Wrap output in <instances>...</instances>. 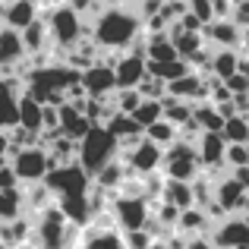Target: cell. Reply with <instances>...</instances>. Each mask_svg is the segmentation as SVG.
<instances>
[{"instance_id":"1","label":"cell","mask_w":249,"mask_h":249,"mask_svg":"<svg viewBox=\"0 0 249 249\" xmlns=\"http://www.w3.org/2000/svg\"><path fill=\"white\" fill-rule=\"evenodd\" d=\"M44 186L51 189L54 196V205L67 214L73 224H89V186H91V177L76 164H54L44 177Z\"/></svg>"},{"instance_id":"2","label":"cell","mask_w":249,"mask_h":249,"mask_svg":"<svg viewBox=\"0 0 249 249\" xmlns=\"http://www.w3.org/2000/svg\"><path fill=\"white\" fill-rule=\"evenodd\" d=\"M89 22H91L89 35L101 51H126L129 44L142 35V19H139V13L129 6V0L104 6Z\"/></svg>"},{"instance_id":"3","label":"cell","mask_w":249,"mask_h":249,"mask_svg":"<svg viewBox=\"0 0 249 249\" xmlns=\"http://www.w3.org/2000/svg\"><path fill=\"white\" fill-rule=\"evenodd\" d=\"M79 70H73L70 63H41V67L25 73V95H32L41 104H63L67 91L73 85H79Z\"/></svg>"},{"instance_id":"4","label":"cell","mask_w":249,"mask_h":249,"mask_svg":"<svg viewBox=\"0 0 249 249\" xmlns=\"http://www.w3.org/2000/svg\"><path fill=\"white\" fill-rule=\"evenodd\" d=\"M79 231L82 224H73L57 205H48L35 214L32 237L38 249H76L79 246Z\"/></svg>"},{"instance_id":"5","label":"cell","mask_w":249,"mask_h":249,"mask_svg":"<svg viewBox=\"0 0 249 249\" xmlns=\"http://www.w3.org/2000/svg\"><path fill=\"white\" fill-rule=\"evenodd\" d=\"M120 155V142L104 123H91V129L79 139L76 145V164H79L89 177H95L107 161H114Z\"/></svg>"},{"instance_id":"6","label":"cell","mask_w":249,"mask_h":249,"mask_svg":"<svg viewBox=\"0 0 249 249\" xmlns=\"http://www.w3.org/2000/svg\"><path fill=\"white\" fill-rule=\"evenodd\" d=\"M44 19H48L51 41H54V48H60V51H70L82 35H89V32H91V22L82 16V13H76L70 3L54 6Z\"/></svg>"},{"instance_id":"7","label":"cell","mask_w":249,"mask_h":249,"mask_svg":"<svg viewBox=\"0 0 249 249\" xmlns=\"http://www.w3.org/2000/svg\"><path fill=\"white\" fill-rule=\"evenodd\" d=\"M10 167L16 174L19 186H29V183H41L48 177V170L54 167V161H51L44 145H13Z\"/></svg>"},{"instance_id":"8","label":"cell","mask_w":249,"mask_h":249,"mask_svg":"<svg viewBox=\"0 0 249 249\" xmlns=\"http://www.w3.org/2000/svg\"><path fill=\"white\" fill-rule=\"evenodd\" d=\"M161 170H164V177H170V180H186V183H193L196 177L202 174L196 142H193V139H183V136H180V139H174V142L164 148Z\"/></svg>"},{"instance_id":"9","label":"cell","mask_w":249,"mask_h":249,"mask_svg":"<svg viewBox=\"0 0 249 249\" xmlns=\"http://www.w3.org/2000/svg\"><path fill=\"white\" fill-rule=\"evenodd\" d=\"M110 214H114L117 231H139L148 224L152 208H148V196H129V193H114L110 196Z\"/></svg>"},{"instance_id":"10","label":"cell","mask_w":249,"mask_h":249,"mask_svg":"<svg viewBox=\"0 0 249 249\" xmlns=\"http://www.w3.org/2000/svg\"><path fill=\"white\" fill-rule=\"evenodd\" d=\"M126 161V167L133 170L136 177H145V174H158L161 170V158H164V148L155 145L152 139H136L133 145H126V152L120 155Z\"/></svg>"},{"instance_id":"11","label":"cell","mask_w":249,"mask_h":249,"mask_svg":"<svg viewBox=\"0 0 249 249\" xmlns=\"http://www.w3.org/2000/svg\"><path fill=\"white\" fill-rule=\"evenodd\" d=\"M208 237H212L214 249H249V221L237 218V214H231V218L224 214Z\"/></svg>"},{"instance_id":"12","label":"cell","mask_w":249,"mask_h":249,"mask_svg":"<svg viewBox=\"0 0 249 249\" xmlns=\"http://www.w3.org/2000/svg\"><path fill=\"white\" fill-rule=\"evenodd\" d=\"M196 152H199V164L205 174H218L221 167H227L224 164V148H227V142H224V136L221 133H212V129H202L199 136H196Z\"/></svg>"},{"instance_id":"13","label":"cell","mask_w":249,"mask_h":249,"mask_svg":"<svg viewBox=\"0 0 249 249\" xmlns=\"http://www.w3.org/2000/svg\"><path fill=\"white\" fill-rule=\"evenodd\" d=\"M79 82H82V89H85L89 98H110L117 91L114 67H107V63H101V60H95L91 67H85Z\"/></svg>"},{"instance_id":"14","label":"cell","mask_w":249,"mask_h":249,"mask_svg":"<svg viewBox=\"0 0 249 249\" xmlns=\"http://www.w3.org/2000/svg\"><path fill=\"white\" fill-rule=\"evenodd\" d=\"M19 95H22V82L13 76L0 73V129H13L19 120Z\"/></svg>"},{"instance_id":"15","label":"cell","mask_w":249,"mask_h":249,"mask_svg":"<svg viewBox=\"0 0 249 249\" xmlns=\"http://www.w3.org/2000/svg\"><path fill=\"white\" fill-rule=\"evenodd\" d=\"M212 199L221 205V212H224V214H233V212H240V208H243L246 186H240L231 174H221V177H214V193H212Z\"/></svg>"},{"instance_id":"16","label":"cell","mask_w":249,"mask_h":249,"mask_svg":"<svg viewBox=\"0 0 249 249\" xmlns=\"http://www.w3.org/2000/svg\"><path fill=\"white\" fill-rule=\"evenodd\" d=\"M25 48H22V35L10 25L0 29V73H13L19 63L25 60Z\"/></svg>"},{"instance_id":"17","label":"cell","mask_w":249,"mask_h":249,"mask_svg":"<svg viewBox=\"0 0 249 249\" xmlns=\"http://www.w3.org/2000/svg\"><path fill=\"white\" fill-rule=\"evenodd\" d=\"M38 16H41V13H38L35 0H0V19H3V25H10V29H16V32H22L25 25Z\"/></svg>"},{"instance_id":"18","label":"cell","mask_w":249,"mask_h":249,"mask_svg":"<svg viewBox=\"0 0 249 249\" xmlns=\"http://www.w3.org/2000/svg\"><path fill=\"white\" fill-rule=\"evenodd\" d=\"M202 38L208 48H237L240 41V25L233 19H212L202 25Z\"/></svg>"},{"instance_id":"19","label":"cell","mask_w":249,"mask_h":249,"mask_svg":"<svg viewBox=\"0 0 249 249\" xmlns=\"http://www.w3.org/2000/svg\"><path fill=\"white\" fill-rule=\"evenodd\" d=\"M212 227H214V218L205 212V208L189 205V208H180L174 231H180L183 237H196V233H212Z\"/></svg>"},{"instance_id":"20","label":"cell","mask_w":249,"mask_h":249,"mask_svg":"<svg viewBox=\"0 0 249 249\" xmlns=\"http://www.w3.org/2000/svg\"><path fill=\"white\" fill-rule=\"evenodd\" d=\"M57 114H60V123H57V133H63V136H70L73 142H79L85 133L91 129V120L82 114L76 104H70V101H63V104H57Z\"/></svg>"},{"instance_id":"21","label":"cell","mask_w":249,"mask_h":249,"mask_svg":"<svg viewBox=\"0 0 249 249\" xmlns=\"http://www.w3.org/2000/svg\"><path fill=\"white\" fill-rule=\"evenodd\" d=\"M85 227L89 231L79 237L76 249H126L123 231H117V227H91V224H85Z\"/></svg>"},{"instance_id":"22","label":"cell","mask_w":249,"mask_h":249,"mask_svg":"<svg viewBox=\"0 0 249 249\" xmlns=\"http://www.w3.org/2000/svg\"><path fill=\"white\" fill-rule=\"evenodd\" d=\"M104 126H107L110 133L117 136V142H120L123 148L133 145L136 139H142V133H145V129H142L139 123L133 120V114H120V110H114V114H110L107 120H104Z\"/></svg>"},{"instance_id":"23","label":"cell","mask_w":249,"mask_h":249,"mask_svg":"<svg viewBox=\"0 0 249 249\" xmlns=\"http://www.w3.org/2000/svg\"><path fill=\"white\" fill-rule=\"evenodd\" d=\"M158 199L167 202V205H174V208H189V205H196L193 183H186V180H170V177H164Z\"/></svg>"},{"instance_id":"24","label":"cell","mask_w":249,"mask_h":249,"mask_svg":"<svg viewBox=\"0 0 249 249\" xmlns=\"http://www.w3.org/2000/svg\"><path fill=\"white\" fill-rule=\"evenodd\" d=\"M240 70V51L237 48H214L212 51V63H208V73L214 76V79L224 82L231 73H237Z\"/></svg>"},{"instance_id":"25","label":"cell","mask_w":249,"mask_h":249,"mask_svg":"<svg viewBox=\"0 0 249 249\" xmlns=\"http://www.w3.org/2000/svg\"><path fill=\"white\" fill-rule=\"evenodd\" d=\"M126 174H129L126 161H123L120 155H117V158H114V161H107V164L98 170V174L91 177V180H95L101 189H107V193H117V189L123 186V180H126Z\"/></svg>"},{"instance_id":"26","label":"cell","mask_w":249,"mask_h":249,"mask_svg":"<svg viewBox=\"0 0 249 249\" xmlns=\"http://www.w3.org/2000/svg\"><path fill=\"white\" fill-rule=\"evenodd\" d=\"M41 110H44V104L41 101H35V98H32V95H25V91H22V95H19V126H22V129H32V133H41Z\"/></svg>"},{"instance_id":"27","label":"cell","mask_w":249,"mask_h":249,"mask_svg":"<svg viewBox=\"0 0 249 249\" xmlns=\"http://www.w3.org/2000/svg\"><path fill=\"white\" fill-rule=\"evenodd\" d=\"M189 70H193V63L183 60V57H174V60H161V63H152V60L145 63V73L158 76V79H164V82L180 79L183 73H189Z\"/></svg>"},{"instance_id":"28","label":"cell","mask_w":249,"mask_h":249,"mask_svg":"<svg viewBox=\"0 0 249 249\" xmlns=\"http://www.w3.org/2000/svg\"><path fill=\"white\" fill-rule=\"evenodd\" d=\"M161 110H164V120H170L177 129H180L183 123L193 120V101H180V98L164 95L161 98Z\"/></svg>"},{"instance_id":"29","label":"cell","mask_w":249,"mask_h":249,"mask_svg":"<svg viewBox=\"0 0 249 249\" xmlns=\"http://www.w3.org/2000/svg\"><path fill=\"white\" fill-rule=\"evenodd\" d=\"M142 136H145V139H152L155 145L167 148V145H170L174 139H180V129H177V126H174L170 120H164V117H161V120L148 123V126H145V133H142Z\"/></svg>"},{"instance_id":"30","label":"cell","mask_w":249,"mask_h":249,"mask_svg":"<svg viewBox=\"0 0 249 249\" xmlns=\"http://www.w3.org/2000/svg\"><path fill=\"white\" fill-rule=\"evenodd\" d=\"M25 212L22 205V186H13V189H0V221H13Z\"/></svg>"},{"instance_id":"31","label":"cell","mask_w":249,"mask_h":249,"mask_svg":"<svg viewBox=\"0 0 249 249\" xmlns=\"http://www.w3.org/2000/svg\"><path fill=\"white\" fill-rule=\"evenodd\" d=\"M221 136H224V142H249V120H246V114L227 117L224 126H221Z\"/></svg>"},{"instance_id":"32","label":"cell","mask_w":249,"mask_h":249,"mask_svg":"<svg viewBox=\"0 0 249 249\" xmlns=\"http://www.w3.org/2000/svg\"><path fill=\"white\" fill-rule=\"evenodd\" d=\"M161 117H164V110H161V98H142V101H139V107L133 110V120L139 123L142 129H145L148 123L161 120Z\"/></svg>"},{"instance_id":"33","label":"cell","mask_w":249,"mask_h":249,"mask_svg":"<svg viewBox=\"0 0 249 249\" xmlns=\"http://www.w3.org/2000/svg\"><path fill=\"white\" fill-rule=\"evenodd\" d=\"M136 91H139L142 98H164L167 95V82L158 79V76H152V73H145L139 79V85H136Z\"/></svg>"},{"instance_id":"34","label":"cell","mask_w":249,"mask_h":249,"mask_svg":"<svg viewBox=\"0 0 249 249\" xmlns=\"http://www.w3.org/2000/svg\"><path fill=\"white\" fill-rule=\"evenodd\" d=\"M110 101H114V107L120 110V114H133V110L139 107L142 95H139V91H136V89H117Z\"/></svg>"},{"instance_id":"35","label":"cell","mask_w":249,"mask_h":249,"mask_svg":"<svg viewBox=\"0 0 249 249\" xmlns=\"http://www.w3.org/2000/svg\"><path fill=\"white\" fill-rule=\"evenodd\" d=\"M224 164L227 167H243V164H249V142H227V148H224Z\"/></svg>"},{"instance_id":"36","label":"cell","mask_w":249,"mask_h":249,"mask_svg":"<svg viewBox=\"0 0 249 249\" xmlns=\"http://www.w3.org/2000/svg\"><path fill=\"white\" fill-rule=\"evenodd\" d=\"M123 243H126V249H152L155 237L148 227H139V231H126L123 233Z\"/></svg>"},{"instance_id":"37","label":"cell","mask_w":249,"mask_h":249,"mask_svg":"<svg viewBox=\"0 0 249 249\" xmlns=\"http://www.w3.org/2000/svg\"><path fill=\"white\" fill-rule=\"evenodd\" d=\"M70 6H73L76 13H82L85 19H91V16H98V13L107 6V0H67Z\"/></svg>"},{"instance_id":"38","label":"cell","mask_w":249,"mask_h":249,"mask_svg":"<svg viewBox=\"0 0 249 249\" xmlns=\"http://www.w3.org/2000/svg\"><path fill=\"white\" fill-rule=\"evenodd\" d=\"M186 6H189V13L193 16H199V22L205 25V22H212V0H186Z\"/></svg>"},{"instance_id":"39","label":"cell","mask_w":249,"mask_h":249,"mask_svg":"<svg viewBox=\"0 0 249 249\" xmlns=\"http://www.w3.org/2000/svg\"><path fill=\"white\" fill-rule=\"evenodd\" d=\"M224 85L231 89V95H240V91H249V79H246V73L243 70H237V73H231L224 79Z\"/></svg>"},{"instance_id":"40","label":"cell","mask_w":249,"mask_h":249,"mask_svg":"<svg viewBox=\"0 0 249 249\" xmlns=\"http://www.w3.org/2000/svg\"><path fill=\"white\" fill-rule=\"evenodd\" d=\"M231 19L240 25V29H243V25H249V0H243V3L233 6V10H231Z\"/></svg>"},{"instance_id":"41","label":"cell","mask_w":249,"mask_h":249,"mask_svg":"<svg viewBox=\"0 0 249 249\" xmlns=\"http://www.w3.org/2000/svg\"><path fill=\"white\" fill-rule=\"evenodd\" d=\"M13 186H19V180H16V174H13L10 161H6V164H0V189H13Z\"/></svg>"},{"instance_id":"42","label":"cell","mask_w":249,"mask_h":249,"mask_svg":"<svg viewBox=\"0 0 249 249\" xmlns=\"http://www.w3.org/2000/svg\"><path fill=\"white\" fill-rule=\"evenodd\" d=\"M231 10H233L231 0H212V16L214 19H231Z\"/></svg>"},{"instance_id":"43","label":"cell","mask_w":249,"mask_h":249,"mask_svg":"<svg viewBox=\"0 0 249 249\" xmlns=\"http://www.w3.org/2000/svg\"><path fill=\"white\" fill-rule=\"evenodd\" d=\"M186 249H214V243L208 233H196V237H186Z\"/></svg>"},{"instance_id":"44","label":"cell","mask_w":249,"mask_h":249,"mask_svg":"<svg viewBox=\"0 0 249 249\" xmlns=\"http://www.w3.org/2000/svg\"><path fill=\"white\" fill-rule=\"evenodd\" d=\"M237 51H240V57H246V54H249V25H243V29H240V41H237Z\"/></svg>"},{"instance_id":"45","label":"cell","mask_w":249,"mask_h":249,"mask_svg":"<svg viewBox=\"0 0 249 249\" xmlns=\"http://www.w3.org/2000/svg\"><path fill=\"white\" fill-rule=\"evenodd\" d=\"M240 70H243L246 79H249V54H246V57H240Z\"/></svg>"}]
</instances>
